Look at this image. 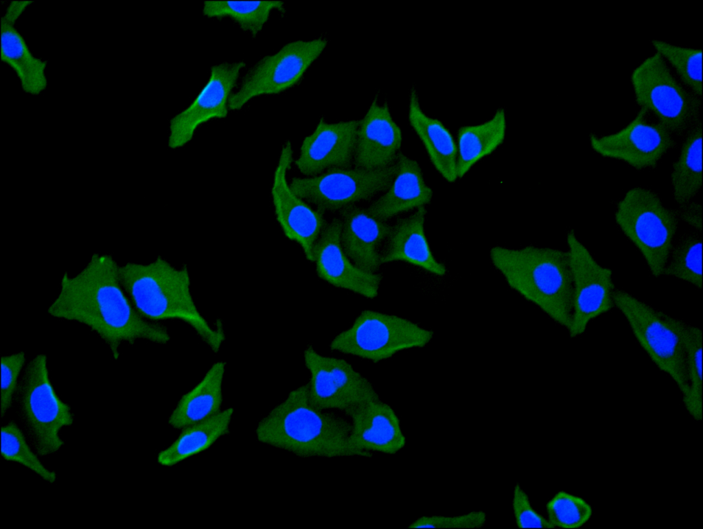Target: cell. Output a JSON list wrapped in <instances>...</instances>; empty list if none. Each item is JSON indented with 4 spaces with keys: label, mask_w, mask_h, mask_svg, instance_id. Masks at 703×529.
<instances>
[{
    "label": "cell",
    "mask_w": 703,
    "mask_h": 529,
    "mask_svg": "<svg viewBox=\"0 0 703 529\" xmlns=\"http://www.w3.org/2000/svg\"><path fill=\"white\" fill-rule=\"evenodd\" d=\"M119 267L111 253L92 254L78 273L62 274L47 309L52 317L87 327L108 346L114 360L123 344L139 340L167 344L171 340L165 325L144 318L135 308L121 283Z\"/></svg>",
    "instance_id": "cell-1"
},
{
    "label": "cell",
    "mask_w": 703,
    "mask_h": 529,
    "mask_svg": "<svg viewBox=\"0 0 703 529\" xmlns=\"http://www.w3.org/2000/svg\"><path fill=\"white\" fill-rule=\"evenodd\" d=\"M350 428L349 420L342 413L321 410L312 403L307 382L290 390L263 416L255 433L261 443L299 458H369L350 447Z\"/></svg>",
    "instance_id": "cell-2"
},
{
    "label": "cell",
    "mask_w": 703,
    "mask_h": 529,
    "mask_svg": "<svg viewBox=\"0 0 703 529\" xmlns=\"http://www.w3.org/2000/svg\"><path fill=\"white\" fill-rule=\"evenodd\" d=\"M121 283L137 311L154 322L179 320L188 325L215 353L225 341L222 320L211 325L198 308L187 266L158 255L148 263L127 261L119 267ZM161 323V322H160Z\"/></svg>",
    "instance_id": "cell-3"
},
{
    "label": "cell",
    "mask_w": 703,
    "mask_h": 529,
    "mask_svg": "<svg viewBox=\"0 0 703 529\" xmlns=\"http://www.w3.org/2000/svg\"><path fill=\"white\" fill-rule=\"evenodd\" d=\"M492 266L507 285L568 331L573 315V279L567 251L526 246H495L489 250Z\"/></svg>",
    "instance_id": "cell-4"
},
{
    "label": "cell",
    "mask_w": 703,
    "mask_h": 529,
    "mask_svg": "<svg viewBox=\"0 0 703 529\" xmlns=\"http://www.w3.org/2000/svg\"><path fill=\"white\" fill-rule=\"evenodd\" d=\"M615 309L623 316L638 344L652 363L671 379L682 398L687 396L684 332L687 322L625 290L616 289Z\"/></svg>",
    "instance_id": "cell-5"
},
{
    "label": "cell",
    "mask_w": 703,
    "mask_h": 529,
    "mask_svg": "<svg viewBox=\"0 0 703 529\" xmlns=\"http://www.w3.org/2000/svg\"><path fill=\"white\" fill-rule=\"evenodd\" d=\"M615 222L643 256L650 274L662 276L679 220L655 190L636 186L616 201Z\"/></svg>",
    "instance_id": "cell-6"
},
{
    "label": "cell",
    "mask_w": 703,
    "mask_h": 529,
    "mask_svg": "<svg viewBox=\"0 0 703 529\" xmlns=\"http://www.w3.org/2000/svg\"><path fill=\"white\" fill-rule=\"evenodd\" d=\"M630 81L638 108L673 136L682 137L702 119V98L684 86L656 52L632 69Z\"/></svg>",
    "instance_id": "cell-7"
},
{
    "label": "cell",
    "mask_w": 703,
    "mask_h": 529,
    "mask_svg": "<svg viewBox=\"0 0 703 529\" xmlns=\"http://www.w3.org/2000/svg\"><path fill=\"white\" fill-rule=\"evenodd\" d=\"M435 332L408 318L367 309L330 340L331 351L378 363L395 354L426 346Z\"/></svg>",
    "instance_id": "cell-8"
},
{
    "label": "cell",
    "mask_w": 703,
    "mask_h": 529,
    "mask_svg": "<svg viewBox=\"0 0 703 529\" xmlns=\"http://www.w3.org/2000/svg\"><path fill=\"white\" fill-rule=\"evenodd\" d=\"M22 376L18 389L22 414L39 455L53 454L65 445L60 431L73 423L71 406L60 399L51 382L45 354L31 359Z\"/></svg>",
    "instance_id": "cell-9"
},
{
    "label": "cell",
    "mask_w": 703,
    "mask_h": 529,
    "mask_svg": "<svg viewBox=\"0 0 703 529\" xmlns=\"http://www.w3.org/2000/svg\"><path fill=\"white\" fill-rule=\"evenodd\" d=\"M327 44L324 38L293 40L260 58L249 69L238 89L231 93L229 110H240L254 97L279 94L299 83Z\"/></svg>",
    "instance_id": "cell-10"
},
{
    "label": "cell",
    "mask_w": 703,
    "mask_h": 529,
    "mask_svg": "<svg viewBox=\"0 0 703 529\" xmlns=\"http://www.w3.org/2000/svg\"><path fill=\"white\" fill-rule=\"evenodd\" d=\"M395 171V163L375 170L334 167L314 176L292 177L289 184L296 195L317 209L337 213L383 193Z\"/></svg>",
    "instance_id": "cell-11"
},
{
    "label": "cell",
    "mask_w": 703,
    "mask_h": 529,
    "mask_svg": "<svg viewBox=\"0 0 703 529\" xmlns=\"http://www.w3.org/2000/svg\"><path fill=\"white\" fill-rule=\"evenodd\" d=\"M303 358L310 374L309 397L317 408L343 414L381 399L371 382L345 359L321 353L312 344L305 347Z\"/></svg>",
    "instance_id": "cell-12"
},
{
    "label": "cell",
    "mask_w": 703,
    "mask_h": 529,
    "mask_svg": "<svg viewBox=\"0 0 703 529\" xmlns=\"http://www.w3.org/2000/svg\"><path fill=\"white\" fill-rule=\"evenodd\" d=\"M566 244L573 279V315L567 331L570 337L583 336L593 320L615 309L612 270L600 264L573 229L566 233Z\"/></svg>",
    "instance_id": "cell-13"
},
{
    "label": "cell",
    "mask_w": 703,
    "mask_h": 529,
    "mask_svg": "<svg viewBox=\"0 0 703 529\" xmlns=\"http://www.w3.org/2000/svg\"><path fill=\"white\" fill-rule=\"evenodd\" d=\"M588 141L599 155L625 163L638 170L654 169L665 155L678 146L674 136L645 109L608 134L590 133Z\"/></svg>",
    "instance_id": "cell-14"
},
{
    "label": "cell",
    "mask_w": 703,
    "mask_h": 529,
    "mask_svg": "<svg viewBox=\"0 0 703 529\" xmlns=\"http://www.w3.org/2000/svg\"><path fill=\"white\" fill-rule=\"evenodd\" d=\"M293 162L292 145L290 140L286 139L281 146L273 174L271 203L275 220L284 235L297 244L306 259L312 262L314 244L327 221L325 212L312 209L290 188L287 174Z\"/></svg>",
    "instance_id": "cell-15"
},
{
    "label": "cell",
    "mask_w": 703,
    "mask_h": 529,
    "mask_svg": "<svg viewBox=\"0 0 703 529\" xmlns=\"http://www.w3.org/2000/svg\"><path fill=\"white\" fill-rule=\"evenodd\" d=\"M243 60L224 62L212 66L209 79L194 99L170 121L168 145L172 150L185 146L198 127L229 113V99L237 84Z\"/></svg>",
    "instance_id": "cell-16"
},
{
    "label": "cell",
    "mask_w": 703,
    "mask_h": 529,
    "mask_svg": "<svg viewBox=\"0 0 703 529\" xmlns=\"http://www.w3.org/2000/svg\"><path fill=\"white\" fill-rule=\"evenodd\" d=\"M358 126V119L328 122L321 117L303 139L293 164L306 177L331 168L352 167Z\"/></svg>",
    "instance_id": "cell-17"
},
{
    "label": "cell",
    "mask_w": 703,
    "mask_h": 529,
    "mask_svg": "<svg viewBox=\"0 0 703 529\" xmlns=\"http://www.w3.org/2000/svg\"><path fill=\"white\" fill-rule=\"evenodd\" d=\"M341 222L338 216L327 222L313 249L317 277L327 284L368 299L376 298L382 275L355 266L343 251L341 242Z\"/></svg>",
    "instance_id": "cell-18"
},
{
    "label": "cell",
    "mask_w": 703,
    "mask_h": 529,
    "mask_svg": "<svg viewBox=\"0 0 703 529\" xmlns=\"http://www.w3.org/2000/svg\"><path fill=\"white\" fill-rule=\"evenodd\" d=\"M402 130L387 100L376 95L358 119L353 167L375 170L393 165L401 152Z\"/></svg>",
    "instance_id": "cell-19"
},
{
    "label": "cell",
    "mask_w": 703,
    "mask_h": 529,
    "mask_svg": "<svg viewBox=\"0 0 703 529\" xmlns=\"http://www.w3.org/2000/svg\"><path fill=\"white\" fill-rule=\"evenodd\" d=\"M343 414L351 424L350 447L369 458L376 453L395 455L405 447L406 439L400 417L382 399L363 403Z\"/></svg>",
    "instance_id": "cell-20"
},
{
    "label": "cell",
    "mask_w": 703,
    "mask_h": 529,
    "mask_svg": "<svg viewBox=\"0 0 703 529\" xmlns=\"http://www.w3.org/2000/svg\"><path fill=\"white\" fill-rule=\"evenodd\" d=\"M337 216L341 222L340 242L346 255L360 269L378 272L381 250L391 228L389 221L357 204L341 210Z\"/></svg>",
    "instance_id": "cell-21"
},
{
    "label": "cell",
    "mask_w": 703,
    "mask_h": 529,
    "mask_svg": "<svg viewBox=\"0 0 703 529\" xmlns=\"http://www.w3.org/2000/svg\"><path fill=\"white\" fill-rule=\"evenodd\" d=\"M426 207H422L413 213L397 219L391 225L381 250L382 266L401 261L435 276L446 274V265L435 257L426 235Z\"/></svg>",
    "instance_id": "cell-22"
},
{
    "label": "cell",
    "mask_w": 703,
    "mask_h": 529,
    "mask_svg": "<svg viewBox=\"0 0 703 529\" xmlns=\"http://www.w3.org/2000/svg\"><path fill=\"white\" fill-rule=\"evenodd\" d=\"M395 164L396 171L390 186L367 207L374 216L387 221L425 207L433 197L417 161L400 152Z\"/></svg>",
    "instance_id": "cell-23"
},
{
    "label": "cell",
    "mask_w": 703,
    "mask_h": 529,
    "mask_svg": "<svg viewBox=\"0 0 703 529\" xmlns=\"http://www.w3.org/2000/svg\"><path fill=\"white\" fill-rule=\"evenodd\" d=\"M419 93L413 86L408 93L407 119L422 142L438 173L448 183L457 179V142L440 119L428 115L422 108Z\"/></svg>",
    "instance_id": "cell-24"
},
{
    "label": "cell",
    "mask_w": 703,
    "mask_h": 529,
    "mask_svg": "<svg viewBox=\"0 0 703 529\" xmlns=\"http://www.w3.org/2000/svg\"><path fill=\"white\" fill-rule=\"evenodd\" d=\"M1 60L14 73L21 90L38 96L49 86L47 60L34 54L16 23L1 19Z\"/></svg>",
    "instance_id": "cell-25"
},
{
    "label": "cell",
    "mask_w": 703,
    "mask_h": 529,
    "mask_svg": "<svg viewBox=\"0 0 703 529\" xmlns=\"http://www.w3.org/2000/svg\"><path fill=\"white\" fill-rule=\"evenodd\" d=\"M225 368L224 362H214L202 379L181 396L168 417L171 427L183 429L221 411Z\"/></svg>",
    "instance_id": "cell-26"
},
{
    "label": "cell",
    "mask_w": 703,
    "mask_h": 529,
    "mask_svg": "<svg viewBox=\"0 0 703 529\" xmlns=\"http://www.w3.org/2000/svg\"><path fill=\"white\" fill-rule=\"evenodd\" d=\"M234 413L232 407L182 429L177 438L157 456V462L172 467L205 451L222 436L230 434Z\"/></svg>",
    "instance_id": "cell-27"
},
{
    "label": "cell",
    "mask_w": 703,
    "mask_h": 529,
    "mask_svg": "<svg viewBox=\"0 0 703 529\" xmlns=\"http://www.w3.org/2000/svg\"><path fill=\"white\" fill-rule=\"evenodd\" d=\"M507 132V113L496 109L486 121L464 125L457 134V176L463 178L480 160L492 154L503 143Z\"/></svg>",
    "instance_id": "cell-28"
},
{
    "label": "cell",
    "mask_w": 703,
    "mask_h": 529,
    "mask_svg": "<svg viewBox=\"0 0 703 529\" xmlns=\"http://www.w3.org/2000/svg\"><path fill=\"white\" fill-rule=\"evenodd\" d=\"M677 159L673 163L671 185L677 205L694 200L702 188V119L682 137Z\"/></svg>",
    "instance_id": "cell-29"
},
{
    "label": "cell",
    "mask_w": 703,
    "mask_h": 529,
    "mask_svg": "<svg viewBox=\"0 0 703 529\" xmlns=\"http://www.w3.org/2000/svg\"><path fill=\"white\" fill-rule=\"evenodd\" d=\"M273 10L284 13V3L279 0L205 1L202 8L204 16L217 19L228 17L253 37L262 30Z\"/></svg>",
    "instance_id": "cell-30"
},
{
    "label": "cell",
    "mask_w": 703,
    "mask_h": 529,
    "mask_svg": "<svg viewBox=\"0 0 703 529\" xmlns=\"http://www.w3.org/2000/svg\"><path fill=\"white\" fill-rule=\"evenodd\" d=\"M702 233L693 231L682 234L672 247L662 276L702 290Z\"/></svg>",
    "instance_id": "cell-31"
},
{
    "label": "cell",
    "mask_w": 703,
    "mask_h": 529,
    "mask_svg": "<svg viewBox=\"0 0 703 529\" xmlns=\"http://www.w3.org/2000/svg\"><path fill=\"white\" fill-rule=\"evenodd\" d=\"M650 43L680 82L702 98V49L658 39H653Z\"/></svg>",
    "instance_id": "cell-32"
},
{
    "label": "cell",
    "mask_w": 703,
    "mask_h": 529,
    "mask_svg": "<svg viewBox=\"0 0 703 529\" xmlns=\"http://www.w3.org/2000/svg\"><path fill=\"white\" fill-rule=\"evenodd\" d=\"M702 329L687 322L684 344L689 391L682 402L689 415L697 422L702 419Z\"/></svg>",
    "instance_id": "cell-33"
},
{
    "label": "cell",
    "mask_w": 703,
    "mask_h": 529,
    "mask_svg": "<svg viewBox=\"0 0 703 529\" xmlns=\"http://www.w3.org/2000/svg\"><path fill=\"white\" fill-rule=\"evenodd\" d=\"M547 519L553 528H579L593 515L592 505L582 497L560 490L546 502Z\"/></svg>",
    "instance_id": "cell-34"
},
{
    "label": "cell",
    "mask_w": 703,
    "mask_h": 529,
    "mask_svg": "<svg viewBox=\"0 0 703 529\" xmlns=\"http://www.w3.org/2000/svg\"><path fill=\"white\" fill-rule=\"evenodd\" d=\"M2 458L11 462L20 464L33 471L45 481L54 483L56 480V471L43 465L29 447L25 436L17 425L10 421L1 427Z\"/></svg>",
    "instance_id": "cell-35"
},
{
    "label": "cell",
    "mask_w": 703,
    "mask_h": 529,
    "mask_svg": "<svg viewBox=\"0 0 703 529\" xmlns=\"http://www.w3.org/2000/svg\"><path fill=\"white\" fill-rule=\"evenodd\" d=\"M487 523V515L483 510H472L457 515H425L412 521L409 528H479Z\"/></svg>",
    "instance_id": "cell-36"
},
{
    "label": "cell",
    "mask_w": 703,
    "mask_h": 529,
    "mask_svg": "<svg viewBox=\"0 0 703 529\" xmlns=\"http://www.w3.org/2000/svg\"><path fill=\"white\" fill-rule=\"evenodd\" d=\"M25 363V354L20 351L1 357V412L3 415L12 405L18 381Z\"/></svg>",
    "instance_id": "cell-37"
},
{
    "label": "cell",
    "mask_w": 703,
    "mask_h": 529,
    "mask_svg": "<svg viewBox=\"0 0 703 529\" xmlns=\"http://www.w3.org/2000/svg\"><path fill=\"white\" fill-rule=\"evenodd\" d=\"M511 507L518 528H553L548 519L533 508L527 492L518 482L513 488Z\"/></svg>",
    "instance_id": "cell-38"
},
{
    "label": "cell",
    "mask_w": 703,
    "mask_h": 529,
    "mask_svg": "<svg viewBox=\"0 0 703 529\" xmlns=\"http://www.w3.org/2000/svg\"><path fill=\"white\" fill-rule=\"evenodd\" d=\"M674 209L678 220L691 226L694 231L702 233V205L694 200L677 205Z\"/></svg>",
    "instance_id": "cell-39"
},
{
    "label": "cell",
    "mask_w": 703,
    "mask_h": 529,
    "mask_svg": "<svg viewBox=\"0 0 703 529\" xmlns=\"http://www.w3.org/2000/svg\"><path fill=\"white\" fill-rule=\"evenodd\" d=\"M33 3L32 1H12L6 5L1 19L16 24L27 8Z\"/></svg>",
    "instance_id": "cell-40"
}]
</instances>
